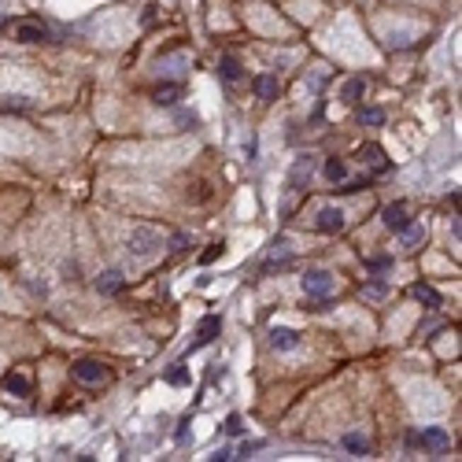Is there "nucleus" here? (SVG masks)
Listing matches in <instances>:
<instances>
[{"label": "nucleus", "mask_w": 462, "mask_h": 462, "mask_svg": "<svg viewBox=\"0 0 462 462\" xmlns=\"http://www.w3.org/2000/svg\"><path fill=\"white\" fill-rule=\"evenodd\" d=\"M15 41H19V45H41V41H48V26L19 23V26H15Z\"/></svg>", "instance_id": "9"}, {"label": "nucleus", "mask_w": 462, "mask_h": 462, "mask_svg": "<svg viewBox=\"0 0 462 462\" xmlns=\"http://www.w3.org/2000/svg\"><path fill=\"white\" fill-rule=\"evenodd\" d=\"M344 448H348L352 455H366L370 444H366V437H362V433H348V437H344Z\"/></svg>", "instance_id": "20"}, {"label": "nucleus", "mask_w": 462, "mask_h": 462, "mask_svg": "<svg viewBox=\"0 0 462 462\" xmlns=\"http://www.w3.org/2000/svg\"><path fill=\"white\" fill-rule=\"evenodd\" d=\"M178 126H196V115L192 111H178Z\"/></svg>", "instance_id": "31"}, {"label": "nucleus", "mask_w": 462, "mask_h": 462, "mask_svg": "<svg viewBox=\"0 0 462 462\" xmlns=\"http://www.w3.org/2000/svg\"><path fill=\"white\" fill-rule=\"evenodd\" d=\"M362 89H366V81H359V78H352L348 86H344V104H355L359 96H362Z\"/></svg>", "instance_id": "23"}, {"label": "nucleus", "mask_w": 462, "mask_h": 462, "mask_svg": "<svg viewBox=\"0 0 462 462\" xmlns=\"http://www.w3.org/2000/svg\"><path fill=\"white\" fill-rule=\"evenodd\" d=\"M415 300H422L429 311H437V307L444 304V296H440L433 285H415Z\"/></svg>", "instance_id": "17"}, {"label": "nucleus", "mask_w": 462, "mask_h": 462, "mask_svg": "<svg viewBox=\"0 0 462 462\" xmlns=\"http://www.w3.org/2000/svg\"><path fill=\"white\" fill-rule=\"evenodd\" d=\"M259 448H267V440H244V444H241V451H233V458H248V455L259 451Z\"/></svg>", "instance_id": "26"}, {"label": "nucleus", "mask_w": 462, "mask_h": 462, "mask_svg": "<svg viewBox=\"0 0 462 462\" xmlns=\"http://www.w3.org/2000/svg\"><path fill=\"white\" fill-rule=\"evenodd\" d=\"M315 226H318V233H340L344 229V211L340 207H322Z\"/></svg>", "instance_id": "8"}, {"label": "nucleus", "mask_w": 462, "mask_h": 462, "mask_svg": "<svg viewBox=\"0 0 462 462\" xmlns=\"http://www.w3.org/2000/svg\"><path fill=\"white\" fill-rule=\"evenodd\" d=\"M189 437H192V429H189V418H185V422H181V429H178V444H185Z\"/></svg>", "instance_id": "32"}, {"label": "nucleus", "mask_w": 462, "mask_h": 462, "mask_svg": "<svg viewBox=\"0 0 462 462\" xmlns=\"http://www.w3.org/2000/svg\"><path fill=\"white\" fill-rule=\"evenodd\" d=\"M4 392H8V395H19V400H23V395H30V377L8 374V377H4Z\"/></svg>", "instance_id": "16"}, {"label": "nucleus", "mask_w": 462, "mask_h": 462, "mask_svg": "<svg viewBox=\"0 0 462 462\" xmlns=\"http://www.w3.org/2000/svg\"><path fill=\"white\" fill-rule=\"evenodd\" d=\"M71 374H74V381H81V385H100V381H108V366H100V362H93V359L74 362Z\"/></svg>", "instance_id": "3"}, {"label": "nucleus", "mask_w": 462, "mask_h": 462, "mask_svg": "<svg viewBox=\"0 0 462 462\" xmlns=\"http://www.w3.org/2000/svg\"><path fill=\"white\" fill-rule=\"evenodd\" d=\"M219 74H222L226 81H241V74H244V71H241V59L222 56V59H219Z\"/></svg>", "instance_id": "19"}, {"label": "nucleus", "mask_w": 462, "mask_h": 462, "mask_svg": "<svg viewBox=\"0 0 462 462\" xmlns=\"http://www.w3.org/2000/svg\"><path fill=\"white\" fill-rule=\"evenodd\" d=\"M226 433H229V437H241V433H244L241 415H229V418H226Z\"/></svg>", "instance_id": "27"}, {"label": "nucleus", "mask_w": 462, "mask_h": 462, "mask_svg": "<svg viewBox=\"0 0 462 462\" xmlns=\"http://www.w3.org/2000/svg\"><path fill=\"white\" fill-rule=\"evenodd\" d=\"M355 159L362 163V167H370L374 174H388V171H392V163L385 159V152H381L377 144H362L359 152H355Z\"/></svg>", "instance_id": "4"}, {"label": "nucleus", "mask_w": 462, "mask_h": 462, "mask_svg": "<svg viewBox=\"0 0 462 462\" xmlns=\"http://www.w3.org/2000/svg\"><path fill=\"white\" fill-rule=\"evenodd\" d=\"M171 248H174V252H185V248H189V237H185V233H174V237H171Z\"/></svg>", "instance_id": "30"}, {"label": "nucleus", "mask_w": 462, "mask_h": 462, "mask_svg": "<svg viewBox=\"0 0 462 462\" xmlns=\"http://www.w3.org/2000/svg\"><path fill=\"white\" fill-rule=\"evenodd\" d=\"M400 237H403V248H415V244L425 241V229L422 226H407V229H400Z\"/></svg>", "instance_id": "21"}, {"label": "nucleus", "mask_w": 462, "mask_h": 462, "mask_svg": "<svg viewBox=\"0 0 462 462\" xmlns=\"http://www.w3.org/2000/svg\"><path fill=\"white\" fill-rule=\"evenodd\" d=\"M211 458H214V462H229V458H233V451H229V448H222L219 455H211Z\"/></svg>", "instance_id": "34"}, {"label": "nucleus", "mask_w": 462, "mask_h": 462, "mask_svg": "<svg viewBox=\"0 0 462 462\" xmlns=\"http://www.w3.org/2000/svg\"><path fill=\"white\" fill-rule=\"evenodd\" d=\"M222 255V244H211V248L200 255V262H204V267H207V262H214V259H219Z\"/></svg>", "instance_id": "29"}, {"label": "nucleus", "mask_w": 462, "mask_h": 462, "mask_svg": "<svg viewBox=\"0 0 462 462\" xmlns=\"http://www.w3.org/2000/svg\"><path fill=\"white\" fill-rule=\"evenodd\" d=\"M359 122H362V126H381V122H385V111H381V108H362V111H359Z\"/></svg>", "instance_id": "22"}, {"label": "nucleus", "mask_w": 462, "mask_h": 462, "mask_svg": "<svg viewBox=\"0 0 462 462\" xmlns=\"http://www.w3.org/2000/svg\"><path fill=\"white\" fill-rule=\"evenodd\" d=\"M219 329H222V322H219V315H211V318H204L200 322V333H196V340L189 344V355L192 352H200V348H207V344L219 337Z\"/></svg>", "instance_id": "6"}, {"label": "nucleus", "mask_w": 462, "mask_h": 462, "mask_svg": "<svg viewBox=\"0 0 462 462\" xmlns=\"http://www.w3.org/2000/svg\"><path fill=\"white\" fill-rule=\"evenodd\" d=\"M407 444H422L425 451H448V433L444 429H425L422 437H407Z\"/></svg>", "instance_id": "7"}, {"label": "nucleus", "mask_w": 462, "mask_h": 462, "mask_svg": "<svg viewBox=\"0 0 462 462\" xmlns=\"http://www.w3.org/2000/svg\"><path fill=\"white\" fill-rule=\"evenodd\" d=\"M126 252L134 255V259H152L156 252H159V233L156 229H148V226H137L134 233H129V241H126Z\"/></svg>", "instance_id": "1"}, {"label": "nucleus", "mask_w": 462, "mask_h": 462, "mask_svg": "<svg viewBox=\"0 0 462 462\" xmlns=\"http://www.w3.org/2000/svg\"><path fill=\"white\" fill-rule=\"evenodd\" d=\"M189 381V370H185V362H174V366L167 370V385H185Z\"/></svg>", "instance_id": "24"}, {"label": "nucleus", "mask_w": 462, "mask_h": 462, "mask_svg": "<svg viewBox=\"0 0 462 462\" xmlns=\"http://www.w3.org/2000/svg\"><path fill=\"white\" fill-rule=\"evenodd\" d=\"M296 344H300V333H296V329H289V325H274V329H270V348L292 352Z\"/></svg>", "instance_id": "11"}, {"label": "nucleus", "mask_w": 462, "mask_h": 462, "mask_svg": "<svg viewBox=\"0 0 462 462\" xmlns=\"http://www.w3.org/2000/svg\"><path fill=\"white\" fill-rule=\"evenodd\" d=\"M0 111H30V100L26 96H4V100H0Z\"/></svg>", "instance_id": "25"}, {"label": "nucleus", "mask_w": 462, "mask_h": 462, "mask_svg": "<svg viewBox=\"0 0 462 462\" xmlns=\"http://www.w3.org/2000/svg\"><path fill=\"white\" fill-rule=\"evenodd\" d=\"M300 285H304L307 300H329V292H333V274L329 270H307L300 277Z\"/></svg>", "instance_id": "2"}, {"label": "nucleus", "mask_w": 462, "mask_h": 462, "mask_svg": "<svg viewBox=\"0 0 462 462\" xmlns=\"http://www.w3.org/2000/svg\"><path fill=\"white\" fill-rule=\"evenodd\" d=\"M388 267H392V259H388V255H377V259L366 262V270H374V274H381V270H388Z\"/></svg>", "instance_id": "28"}, {"label": "nucleus", "mask_w": 462, "mask_h": 462, "mask_svg": "<svg viewBox=\"0 0 462 462\" xmlns=\"http://www.w3.org/2000/svg\"><path fill=\"white\" fill-rule=\"evenodd\" d=\"M289 259H292V244H289V237H277V241L270 244V259L262 262V274H270V270H277V267H285Z\"/></svg>", "instance_id": "5"}, {"label": "nucleus", "mask_w": 462, "mask_h": 462, "mask_svg": "<svg viewBox=\"0 0 462 462\" xmlns=\"http://www.w3.org/2000/svg\"><path fill=\"white\" fill-rule=\"evenodd\" d=\"M311 174H315V156H300L292 163V171H289V185L300 189L304 181H311Z\"/></svg>", "instance_id": "12"}, {"label": "nucleus", "mask_w": 462, "mask_h": 462, "mask_svg": "<svg viewBox=\"0 0 462 462\" xmlns=\"http://www.w3.org/2000/svg\"><path fill=\"white\" fill-rule=\"evenodd\" d=\"M252 93L259 96V100H274V96H277V78L274 74H255L252 78Z\"/></svg>", "instance_id": "15"}, {"label": "nucleus", "mask_w": 462, "mask_h": 462, "mask_svg": "<svg viewBox=\"0 0 462 462\" xmlns=\"http://www.w3.org/2000/svg\"><path fill=\"white\" fill-rule=\"evenodd\" d=\"M381 222L392 229V233H400V229H407V226H410V214H407V207H403V204H388V207L381 211Z\"/></svg>", "instance_id": "13"}, {"label": "nucleus", "mask_w": 462, "mask_h": 462, "mask_svg": "<svg viewBox=\"0 0 462 462\" xmlns=\"http://www.w3.org/2000/svg\"><path fill=\"white\" fill-rule=\"evenodd\" d=\"M366 296H374V300H381V296H385V285H381V282H377V285H366Z\"/></svg>", "instance_id": "33"}, {"label": "nucleus", "mask_w": 462, "mask_h": 462, "mask_svg": "<svg viewBox=\"0 0 462 462\" xmlns=\"http://www.w3.org/2000/svg\"><path fill=\"white\" fill-rule=\"evenodd\" d=\"M152 100H156V108H174L181 100V86L178 81H163V86H156Z\"/></svg>", "instance_id": "14"}, {"label": "nucleus", "mask_w": 462, "mask_h": 462, "mask_svg": "<svg viewBox=\"0 0 462 462\" xmlns=\"http://www.w3.org/2000/svg\"><path fill=\"white\" fill-rule=\"evenodd\" d=\"M122 285H126L122 270H104V274L93 282V289L100 292V296H119V292H122Z\"/></svg>", "instance_id": "10"}, {"label": "nucleus", "mask_w": 462, "mask_h": 462, "mask_svg": "<svg viewBox=\"0 0 462 462\" xmlns=\"http://www.w3.org/2000/svg\"><path fill=\"white\" fill-rule=\"evenodd\" d=\"M325 178L329 181H333V185H340V181H348V163H344V159H325Z\"/></svg>", "instance_id": "18"}]
</instances>
